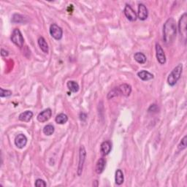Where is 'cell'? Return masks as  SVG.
I'll return each mask as SVG.
<instances>
[{
  "label": "cell",
  "instance_id": "obj_18",
  "mask_svg": "<svg viewBox=\"0 0 187 187\" xmlns=\"http://www.w3.org/2000/svg\"><path fill=\"white\" fill-rule=\"evenodd\" d=\"M67 86L68 89L73 93H76L78 92L79 90V85L77 82L74 81H70L67 82Z\"/></svg>",
  "mask_w": 187,
  "mask_h": 187
},
{
  "label": "cell",
  "instance_id": "obj_12",
  "mask_svg": "<svg viewBox=\"0 0 187 187\" xmlns=\"http://www.w3.org/2000/svg\"><path fill=\"white\" fill-rule=\"evenodd\" d=\"M118 88L119 90V94H121L124 96V97H129L130 95L131 92H132V88L130 85L126 83L121 84V86H119Z\"/></svg>",
  "mask_w": 187,
  "mask_h": 187
},
{
  "label": "cell",
  "instance_id": "obj_11",
  "mask_svg": "<svg viewBox=\"0 0 187 187\" xmlns=\"http://www.w3.org/2000/svg\"><path fill=\"white\" fill-rule=\"evenodd\" d=\"M138 18L141 21H145L148 16V11L146 7L143 4H139L138 5V13H137Z\"/></svg>",
  "mask_w": 187,
  "mask_h": 187
},
{
  "label": "cell",
  "instance_id": "obj_24",
  "mask_svg": "<svg viewBox=\"0 0 187 187\" xmlns=\"http://www.w3.org/2000/svg\"><path fill=\"white\" fill-rule=\"evenodd\" d=\"M119 95V90H118V88L116 87L113 88V89L111 90L110 92L108 94V99H112V98L117 97V96Z\"/></svg>",
  "mask_w": 187,
  "mask_h": 187
},
{
  "label": "cell",
  "instance_id": "obj_15",
  "mask_svg": "<svg viewBox=\"0 0 187 187\" xmlns=\"http://www.w3.org/2000/svg\"><path fill=\"white\" fill-rule=\"evenodd\" d=\"M33 117V113L30 110H26L25 112L21 113L19 115V119L20 121H24V122H29L32 119V118Z\"/></svg>",
  "mask_w": 187,
  "mask_h": 187
},
{
  "label": "cell",
  "instance_id": "obj_28",
  "mask_svg": "<svg viewBox=\"0 0 187 187\" xmlns=\"http://www.w3.org/2000/svg\"><path fill=\"white\" fill-rule=\"evenodd\" d=\"M158 110V107L157 104H151L150 108H148V112H153V111H157Z\"/></svg>",
  "mask_w": 187,
  "mask_h": 187
},
{
  "label": "cell",
  "instance_id": "obj_1",
  "mask_svg": "<svg viewBox=\"0 0 187 187\" xmlns=\"http://www.w3.org/2000/svg\"><path fill=\"white\" fill-rule=\"evenodd\" d=\"M177 27L175 21L170 18L166 21L163 26V40L167 45H170L176 37Z\"/></svg>",
  "mask_w": 187,
  "mask_h": 187
},
{
  "label": "cell",
  "instance_id": "obj_10",
  "mask_svg": "<svg viewBox=\"0 0 187 187\" xmlns=\"http://www.w3.org/2000/svg\"><path fill=\"white\" fill-rule=\"evenodd\" d=\"M27 143V138L24 134L18 135L15 139V144L19 148H23Z\"/></svg>",
  "mask_w": 187,
  "mask_h": 187
},
{
  "label": "cell",
  "instance_id": "obj_8",
  "mask_svg": "<svg viewBox=\"0 0 187 187\" xmlns=\"http://www.w3.org/2000/svg\"><path fill=\"white\" fill-rule=\"evenodd\" d=\"M124 13L125 16L127 18L128 20H130V21H135L137 19V13H135V11L133 10L132 7L130 4H126L125 8H124Z\"/></svg>",
  "mask_w": 187,
  "mask_h": 187
},
{
  "label": "cell",
  "instance_id": "obj_2",
  "mask_svg": "<svg viewBox=\"0 0 187 187\" xmlns=\"http://www.w3.org/2000/svg\"><path fill=\"white\" fill-rule=\"evenodd\" d=\"M182 71H183V65H182V64H178L173 69L168 77V83L169 85L170 86H174L176 84L178 81H179L181 76Z\"/></svg>",
  "mask_w": 187,
  "mask_h": 187
},
{
  "label": "cell",
  "instance_id": "obj_26",
  "mask_svg": "<svg viewBox=\"0 0 187 187\" xmlns=\"http://www.w3.org/2000/svg\"><path fill=\"white\" fill-rule=\"evenodd\" d=\"M186 148V136H184V138L181 140V142L179 145V150H184Z\"/></svg>",
  "mask_w": 187,
  "mask_h": 187
},
{
  "label": "cell",
  "instance_id": "obj_16",
  "mask_svg": "<svg viewBox=\"0 0 187 187\" xmlns=\"http://www.w3.org/2000/svg\"><path fill=\"white\" fill-rule=\"evenodd\" d=\"M137 76H138L140 79L142 80V81H150V80L153 78V75L151 74L148 71L146 70H142L137 73Z\"/></svg>",
  "mask_w": 187,
  "mask_h": 187
},
{
  "label": "cell",
  "instance_id": "obj_29",
  "mask_svg": "<svg viewBox=\"0 0 187 187\" xmlns=\"http://www.w3.org/2000/svg\"><path fill=\"white\" fill-rule=\"evenodd\" d=\"M1 55H2V56H8L9 55V53H8V51H7L5 50H4L3 48H2Z\"/></svg>",
  "mask_w": 187,
  "mask_h": 187
},
{
  "label": "cell",
  "instance_id": "obj_3",
  "mask_svg": "<svg viewBox=\"0 0 187 187\" xmlns=\"http://www.w3.org/2000/svg\"><path fill=\"white\" fill-rule=\"evenodd\" d=\"M10 39L11 41H12L15 45L19 47V48H22V47H23L24 39L23 35L21 34V31H20L19 29H15L13 30Z\"/></svg>",
  "mask_w": 187,
  "mask_h": 187
},
{
  "label": "cell",
  "instance_id": "obj_9",
  "mask_svg": "<svg viewBox=\"0 0 187 187\" xmlns=\"http://www.w3.org/2000/svg\"><path fill=\"white\" fill-rule=\"evenodd\" d=\"M51 115H52V111L50 108H47L39 113V115H37V120L40 122L43 123V122L48 121L51 119Z\"/></svg>",
  "mask_w": 187,
  "mask_h": 187
},
{
  "label": "cell",
  "instance_id": "obj_13",
  "mask_svg": "<svg viewBox=\"0 0 187 187\" xmlns=\"http://www.w3.org/2000/svg\"><path fill=\"white\" fill-rule=\"evenodd\" d=\"M111 148H112V145H111V142L109 141V140L104 141L101 144V147H100L101 152L102 154L104 156L109 154V153H110L111 151Z\"/></svg>",
  "mask_w": 187,
  "mask_h": 187
},
{
  "label": "cell",
  "instance_id": "obj_22",
  "mask_svg": "<svg viewBox=\"0 0 187 187\" xmlns=\"http://www.w3.org/2000/svg\"><path fill=\"white\" fill-rule=\"evenodd\" d=\"M26 21V18L19 14H14L12 19L13 23H24Z\"/></svg>",
  "mask_w": 187,
  "mask_h": 187
},
{
  "label": "cell",
  "instance_id": "obj_27",
  "mask_svg": "<svg viewBox=\"0 0 187 187\" xmlns=\"http://www.w3.org/2000/svg\"><path fill=\"white\" fill-rule=\"evenodd\" d=\"M47 186V184L42 179H37L35 181V186L37 187H45Z\"/></svg>",
  "mask_w": 187,
  "mask_h": 187
},
{
  "label": "cell",
  "instance_id": "obj_17",
  "mask_svg": "<svg viewBox=\"0 0 187 187\" xmlns=\"http://www.w3.org/2000/svg\"><path fill=\"white\" fill-rule=\"evenodd\" d=\"M38 45L40 46V48L42 51H43L45 53H48V51H49V48H48V43H47L46 40H45V38L43 37H40V38L38 39Z\"/></svg>",
  "mask_w": 187,
  "mask_h": 187
},
{
  "label": "cell",
  "instance_id": "obj_21",
  "mask_svg": "<svg viewBox=\"0 0 187 187\" xmlns=\"http://www.w3.org/2000/svg\"><path fill=\"white\" fill-rule=\"evenodd\" d=\"M55 121L59 124H64L67 122L68 117L67 115L64 114V113H60V114L57 115V116L56 117Z\"/></svg>",
  "mask_w": 187,
  "mask_h": 187
},
{
  "label": "cell",
  "instance_id": "obj_20",
  "mask_svg": "<svg viewBox=\"0 0 187 187\" xmlns=\"http://www.w3.org/2000/svg\"><path fill=\"white\" fill-rule=\"evenodd\" d=\"M134 59L137 62H138L139 64H143L146 63V59H147L145 54L140 52L135 53V54L134 55Z\"/></svg>",
  "mask_w": 187,
  "mask_h": 187
},
{
  "label": "cell",
  "instance_id": "obj_23",
  "mask_svg": "<svg viewBox=\"0 0 187 187\" xmlns=\"http://www.w3.org/2000/svg\"><path fill=\"white\" fill-rule=\"evenodd\" d=\"M54 126L51 125V124H48V125H46L45 127H44L43 133L45 135H48V136H50V135H51L54 132Z\"/></svg>",
  "mask_w": 187,
  "mask_h": 187
},
{
  "label": "cell",
  "instance_id": "obj_25",
  "mask_svg": "<svg viewBox=\"0 0 187 187\" xmlns=\"http://www.w3.org/2000/svg\"><path fill=\"white\" fill-rule=\"evenodd\" d=\"M12 95V92L10 90H4V88H0V97H8Z\"/></svg>",
  "mask_w": 187,
  "mask_h": 187
},
{
  "label": "cell",
  "instance_id": "obj_14",
  "mask_svg": "<svg viewBox=\"0 0 187 187\" xmlns=\"http://www.w3.org/2000/svg\"><path fill=\"white\" fill-rule=\"evenodd\" d=\"M105 160L103 158H100L97 162L95 168V171L97 174H101V173L104 171V167H105Z\"/></svg>",
  "mask_w": 187,
  "mask_h": 187
},
{
  "label": "cell",
  "instance_id": "obj_7",
  "mask_svg": "<svg viewBox=\"0 0 187 187\" xmlns=\"http://www.w3.org/2000/svg\"><path fill=\"white\" fill-rule=\"evenodd\" d=\"M156 56L160 64H164L166 62V56L163 49L159 43L156 44Z\"/></svg>",
  "mask_w": 187,
  "mask_h": 187
},
{
  "label": "cell",
  "instance_id": "obj_4",
  "mask_svg": "<svg viewBox=\"0 0 187 187\" xmlns=\"http://www.w3.org/2000/svg\"><path fill=\"white\" fill-rule=\"evenodd\" d=\"M186 24H187V15L186 13H184L181 17L179 23V30L180 35L183 37L184 42L186 40Z\"/></svg>",
  "mask_w": 187,
  "mask_h": 187
},
{
  "label": "cell",
  "instance_id": "obj_30",
  "mask_svg": "<svg viewBox=\"0 0 187 187\" xmlns=\"http://www.w3.org/2000/svg\"><path fill=\"white\" fill-rule=\"evenodd\" d=\"M86 117H87V115H86V114H85V113H81V115H80V119H81L82 121H85V120L86 119Z\"/></svg>",
  "mask_w": 187,
  "mask_h": 187
},
{
  "label": "cell",
  "instance_id": "obj_6",
  "mask_svg": "<svg viewBox=\"0 0 187 187\" xmlns=\"http://www.w3.org/2000/svg\"><path fill=\"white\" fill-rule=\"evenodd\" d=\"M50 34L53 38L59 40L61 39L62 35H63V31L62 29L56 24H51L50 26Z\"/></svg>",
  "mask_w": 187,
  "mask_h": 187
},
{
  "label": "cell",
  "instance_id": "obj_19",
  "mask_svg": "<svg viewBox=\"0 0 187 187\" xmlns=\"http://www.w3.org/2000/svg\"><path fill=\"white\" fill-rule=\"evenodd\" d=\"M124 178L123 172L121 170H117L115 172V181L117 185H121L124 183Z\"/></svg>",
  "mask_w": 187,
  "mask_h": 187
},
{
  "label": "cell",
  "instance_id": "obj_5",
  "mask_svg": "<svg viewBox=\"0 0 187 187\" xmlns=\"http://www.w3.org/2000/svg\"><path fill=\"white\" fill-rule=\"evenodd\" d=\"M86 156V149L84 148V146H81L79 151V162H78V167H77V175H78L79 176L82 174V172H83V164H84V162H85Z\"/></svg>",
  "mask_w": 187,
  "mask_h": 187
}]
</instances>
